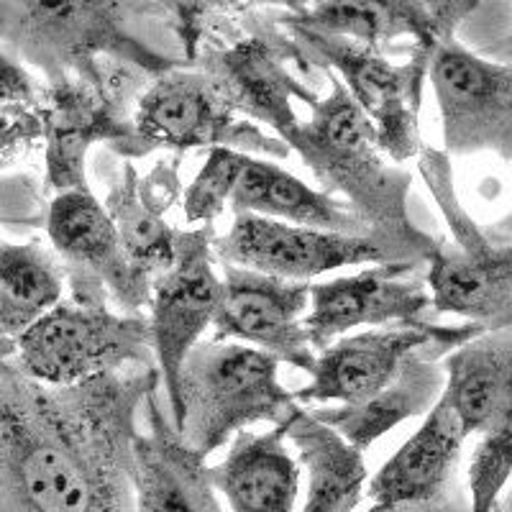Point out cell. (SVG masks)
I'll return each mask as SVG.
<instances>
[{
  "label": "cell",
  "mask_w": 512,
  "mask_h": 512,
  "mask_svg": "<svg viewBox=\"0 0 512 512\" xmlns=\"http://www.w3.org/2000/svg\"><path fill=\"white\" fill-rule=\"evenodd\" d=\"M159 384L134 367L52 387L0 359L3 512H136V418Z\"/></svg>",
  "instance_id": "cell-1"
},
{
  "label": "cell",
  "mask_w": 512,
  "mask_h": 512,
  "mask_svg": "<svg viewBox=\"0 0 512 512\" xmlns=\"http://www.w3.org/2000/svg\"><path fill=\"white\" fill-rule=\"evenodd\" d=\"M331 93L310 108V118L290 139V152L303 159L320 190L344 200L372 233L413 251L428 264L443 239L420 231L408 213L413 175L382 152L377 128L333 72Z\"/></svg>",
  "instance_id": "cell-2"
},
{
  "label": "cell",
  "mask_w": 512,
  "mask_h": 512,
  "mask_svg": "<svg viewBox=\"0 0 512 512\" xmlns=\"http://www.w3.org/2000/svg\"><path fill=\"white\" fill-rule=\"evenodd\" d=\"M136 16L164 18V3H0L3 52L34 67L47 82L80 77L100 85V62L121 59L141 72L162 77L185 59L164 57L141 44L128 21Z\"/></svg>",
  "instance_id": "cell-3"
},
{
  "label": "cell",
  "mask_w": 512,
  "mask_h": 512,
  "mask_svg": "<svg viewBox=\"0 0 512 512\" xmlns=\"http://www.w3.org/2000/svg\"><path fill=\"white\" fill-rule=\"evenodd\" d=\"M303 410L280 382V361L239 341H200L180 369L175 425L208 459L256 423L285 425Z\"/></svg>",
  "instance_id": "cell-4"
},
{
  "label": "cell",
  "mask_w": 512,
  "mask_h": 512,
  "mask_svg": "<svg viewBox=\"0 0 512 512\" xmlns=\"http://www.w3.org/2000/svg\"><path fill=\"white\" fill-rule=\"evenodd\" d=\"M415 162L451 231V241H443L425 267L433 313L459 315L484 331H507L512 328V241L500 244L469 216L443 149L423 146Z\"/></svg>",
  "instance_id": "cell-5"
},
{
  "label": "cell",
  "mask_w": 512,
  "mask_h": 512,
  "mask_svg": "<svg viewBox=\"0 0 512 512\" xmlns=\"http://www.w3.org/2000/svg\"><path fill=\"white\" fill-rule=\"evenodd\" d=\"M290 64L310 70V59L280 26L277 11L254 6L244 36L228 44H205L190 67L203 72L239 116L269 126L277 139L290 144L303 126L292 103L300 100L310 108L320 103L318 93L297 80Z\"/></svg>",
  "instance_id": "cell-6"
},
{
  "label": "cell",
  "mask_w": 512,
  "mask_h": 512,
  "mask_svg": "<svg viewBox=\"0 0 512 512\" xmlns=\"http://www.w3.org/2000/svg\"><path fill=\"white\" fill-rule=\"evenodd\" d=\"M29 377L52 387H75L134 367H157L146 315L64 297L16 341L8 356Z\"/></svg>",
  "instance_id": "cell-7"
},
{
  "label": "cell",
  "mask_w": 512,
  "mask_h": 512,
  "mask_svg": "<svg viewBox=\"0 0 512 512\" xmlns=\"http://www.w3.org/2000/svg\"><path fill=\"white\" fill-rule=\"evenodd\" d=\"M277 21L290 31L310 62L344 82L364 116L374 123L379 146L392 162L405 164L418 159L425 146L420 136V108L436 49L413 44L408 62L397 64L379 49L287 24L280 16Z\"/></svg>",
  "instance_id": "cell-8"
},
{
  "label": "cell",
  "mask_w": 512,
  "mask_h": 512,
  "mask_svg": "<svg viewBox=\"0 0 512 512\" xmlns=\"http://www.w3.org/2000/svg\"><path fill=\"white\" fill-rule=\"evenodd\" d=\"M134 123L146 154L157 149L185 154L205 146L208 152L236 149L262 159L290 157L285 141L264 134L254 121L239 116L195 67L154 77L136 105Z\"/></svg>",
  "instance_id": "cell-9"
},
{
  "label": "cell",
  "mask_w": 512,
  "mask_h": 512,
  "mask_svg": "<svg viewBox=\"0 0 512 512\" xmlns=\"http://www.w3.org/2000/svg\"><path fill=\"white\" fill-rule=\"evenodd\" d=\"M213 251L218 264L254 269L290 282H313L320 274L344 267L420 262L413 251L377 233L320 231L251 213H236L231 228L216 236Z\"/></svg>",
  "instance_id": "cell-10"
},
{
  "label": "cell",
  "mask_w": 512,
  "mask_h": 512,
  "mask_svg": "<svg viewBox=\"0 0 512 512\" xmlns=\"http://www.w3.org/2000/svg\"><path fill=\"white\" fill-rule=\"evenodd\" d=\"M47 236L67 269V297L80 303H113L131 315L149 310L154 280L131 264L116 223L93 190L54 195Z\"/></svg>",
  "instance_id": "cell-11"
},
{
  "label": "cell",
  "mask_w": 512,
  "mask_h": 512,
  "mask_svg": "<svg viewBox=\"0 0 512 512\" xmlns=\"http://www.w3.org/2000/svg\"><path fill=\"white\" fill-rule=\"evenodd\" d=\"M213 226L177 231L175 264L154 280L149 303V326L162 387L167 392L172 420L180 413V369L213 328L223 295V280L216 269Z\"/></svg>",
  "instance_id": "cell-12"
},
{
  "label": "cell",
  "mask_w": 512,
  "mask_h": 512,
  "mask_svg": "<svg viewBox=\"0 0 512 512\" xmlns=\"http://www.w3.org/2000/svg\"><path fill=\"white\" fill-rule=\"evenodd\" d=\"M482 333V326L466 320L459 326H441L425 318L349 333L318 351L310 382L295 397L300 405H356L384 390L415 351L436 349L448 356Z\"/></svg>",
  "instance_id": "cell-13"
},
{
  "label": "cell",
  "mask_w": 512,
  "mask_h": 512,
  "mask_svg": "<svg viewBox=\"0 0 512 512\" xmlns=\"http://www.w3.org/2000/svg\"><path fill=\"white\" fill-rule=\"evenodd\" d=\"M428 82L448 157L492 152L512 162V62L484 59L451 39L433 54Z\"/></svg>",
  "instance_id": "cell-14"
},
{
  "label": "cell",
  "mask_w": 512,
  "mask_h": 512,
  "mask_svg": "<svg viewBox=\"0 0 512 512\" xmlns=\"http://www.w3.org/2000/svg\"><path fill=\"white\" fill-rule=\"evenodd\" d=\"M105 144L123 159L146 157L136 134L134 111L105 93L100 85L80 77L47 82L44 100V185L62 195L90 190L88 152Z\"/></svg>",
  "instance_id": "cell-15"
},
{
  "label": "cell",
  "mask_w": 512,
  "mask_h": 512,
  "mask_svg": "<svg viewBox=\"0 0 512 512\" xmlns=\"http://www.w3.org/2000/svg\"><path fill=\"white\" fill-rule=\"evenodd\" d=\"M221 280L223 295L213 338L254 346L280 364L313 372L318 351L305 328L310 282L280 280L233 264H221Z\"/></svg>",
  "instance_id": "cell-16"
},
{
  "label": "cell",
  "mask_w": 512,
  "mask_h": 512,
  "mask_svg": "<svg viewBox=\"0 0 512 512\" xmlns=\"http://www.w3.org/2000/svg\"><path fill=\"white\" fill-rule=\"evenodd\" d=\"M428 264L384 262L349 277L310 282V310L305 318L310 344L323 351L356 328H384L423 320L433 310L425 277Z\"/></svg>",
  "instance_id": "cell-17"
},
{
  "label": "cell",
  "mask_w": 512,
  "mask_h": 512,
  "mask_svg": "<svg viewBox=\"0 0 512 512\" xmlns=\"http://www.w3.org/2000/svg\"><path fill=\"white\" fill-rule=\"evenodd\" d=\"M477 8L479 3H287L277 16L287 24L384 52L405 36L415 41V47L438 49L456 39V29Z\"/></svg>",
  "instance_id": "cell-18"
},
{
  "label": "cell",
  "mask_w": 512,
  "mask_h": 512,
  "mask_svg": "<svg viewBox=\"0 0 512 512\" xmlns=\"http://www.w3.org/2000/svg\"><path fill=\"white\" fill-rule=\"evenodd\" d=\"M136 512H226L210 477L208 459L198 454L164 418L157 392L146 400V431L136 436Z\"/></svg>",
  "instance_id": "cell-19"
},
{
  "label": "cell",
  "mask_w": 512,
  "mask_h": 512,
  "mask_svg": "<svg viewBox=\"0 0 512 512\" xmlns=\"http://www.w3.org/2000/svg\"><path fill=\"white\" fill-rule=\"evenodd\" d=\"M466 438L459 415L441 397L418 431L369 479L367 495L379 505H400L405 510L443 500L459 487Z\"/></svg>",
  "instance_id": "cell-20"
},
{
  "label": "cell",
  "mask_w": 512,
  "mask_h": 512,
  "mask_svg": "<svg viewBox=\"0 0 512 512\" xmlns=\"http://www.w3.org/2000/svg\"><path fill=\"white\" fill-rule=\"evenodd\" d=\"M180 162L182 154L159 159L146 177L136 175L131 159H123L121 175L105 195V210L118 228L128 259L146 274L157 280L175 264L177 231L169 226L167 210L180 198Z\"/></svg>",
  "instance_id": "cell-21"
},
{
  "label": "cell",
  "mask_w": 512,
  "mask_h": 512,
  "mask_svg": "<svg viewBox=\"0 0 512 512\" xmlns=\"http://www.w3.org/2000/svg\"><path fill=\"white\" fill-rule=\"evenodd\" d=\"M443 359L446 354L436 349L415 351L402 361L397 377L369 400L356 402V405L315 408L310 413L320 423L331 425L338 436H344L351 446L364 454L392 428L418 415H428L441 402L448 382Z\"/></svg>",
  "instance_id": "cell-22"
},
{
  "label": "cell",
  "mask_w": 512,
  "mask_h": 512,
  "mask_svg": "<svg viewBox=\"0 0 512 512\" xmlns=\"http://www.w3.org/2000/svg\"><path fill=\"white\" fill-rule=\"evenodd\" d=\"M287 425L267 433L241 431L221 464L210 466L218 495L231 512H295L300 461L287 448Z\"/></svg>",
  "instance_id": "cell-23"
},
{
  "label": "cell",
  "mask_w": 512,
  "mask_h": 512,
  "mask_svg": "<svg viewBox=\"0 0 512 512\" xmlns=\"http://www.w3.org/2000/svg\"><path fill=\"white\" fill-rule=\"evenodd\" d=\"M443 400L454 408L466 436L512 428V328L484 331L443 359Z\"/></svg>",
  "instance_id": "cell-24"
},
{
  "label": "cell",
  "mask_w": 512,
  "mask_h": 512,
  "mask_svg": "<svg viewBox=\"0 0 512 512\" xmlns=\"http://www.w3.org/2000/svg\"><path fill=\"white\" fill-rule=\"evenodd\" d=\"M231 210L233 216L251 213L320 231L372 233L344 200L333 198L326 190H315L277 162L262 157H249L244 177L233 192Z\"/></svg>",
  "instance_id": "cell-25"
},
{
  "label": "cell",
  "mask_w": 512,
  "mask_h": 512,
  "mask_svg": "<svg viewBox=\"0 0 512 512\" xmlns=\"http://www.w3.org/2000/svg\"><path fill=\"white\" fill-rule=\"evenodd\" d=\"M287 438L308 477L303 512H354L369 484L359 448L305 408L290 420Z\"/></svg>",
  "instance_id": "cell-26"
},
{
  "label": "cell",
  "mask_w": 512,
  "mask_h": 512,
  "mask_svg": "<svg viewBox=\"0 0 512 512\" xmlns=\"http://www.w3.org/2000/svg\"><path fill=\"white\" fill-rule=\"evenodd\" d=\"M67 297V269L41 241L0 244V346L13 356L16 341Z\"/></svg>",
  "instance_id": "cell-27"
},
{
  "label": "cell",
  "mask_w": 512,
  "mask_h": 512,
  "mask_svg": "<svg viewBox=\"0 0 512 512\" xmlns=\"http://www.w3.org/2000/svg\"><path fill=\"white\" fill-rule=\"evenodd\" d=\"M3 95V167H13L29 149L44 146V100L47 80L34 77L13 54H0Z\"/></svg>",
  "instance_id": "cell-28"
},
{
  "label": "cell",
  "mask_w": 512,
  "mask_h": 512,
  "mask_svg": "<svg viewBox=\"0 0 512 512\" xmlns=\"http://www.w3.org/2000/svg\"><path fill=\"white\" fill-rule=\"evenodd\" d=\"M251 154L236 149H210L200 172L192 177L182 200L187 223L213 226L223 210L231 208L233 192L239 187Z\"/></svg>",
  "instance_id": "cell-29"
},
{
  "label": "cell",
  "mask_w": 512,
  "mask_h": 512,
  "mask_svg": "<svg viewBox=\"0 0 512 512\" xmlns=\"http://www.w3.org/2000/svg\"><path fill=\"white\" fill-rule=\"evenodd\" d=\"M466 479L472 512H495L500 507L502 489L512 479V428L479 436Z\"/></svg>",
  "instance_id": "cell-30"
},
{
  "label": "cell",
  "mask_w": 512,
  "mask_h": 512,
  "mask_svg": "<svg viewBox=\"0 0 512 512\" xmlns=\"http://www.w3.org/2000/svg\"><path fill=\"white\" fill-rule=\"evenodd\" d=\"M21 208L31 210L39 226H47L49 208L52 200L47 203V192H41V185L29 175H11L8 172L3 177V221L18 223L21 218Z\"/></svg>",
  "instance_id": "cell-31"
},
{
  "label": "cell",
  "mask_w": 512,
  "mask_h": 512,
  "mask_svg": "<svg viewBox=\"0 0 512 512\" xmlns=\"http://www.w3.org/2000/svg\"><path fill=\"white\" fill-rule=\"evenodd\" d=\"M410 512H472V507H469V495H461V487H456L454 492L448 497H443V500L433 502V505H425V507H418V510H410Z\"/></svg>",
  "instance_id": "cell-32"
},
{
  "label": "cell",
  "mask_w": 512,
  "mask_h": 512,
  "mask_svg": "<svg viewBox=\"0 0 512 512\" xmlns=\"http://www.w3.org/2000/svg\"><path fill=\"white\" fill-rule=\"evenodd\" d=\"M367 512H410V510H405V507L400 505H379V502H374Z\"/></svg>",
  "instance_id": "cell-33"
},
{
  "label": "cell",
  "mask_w": 512,
  "mask_h": 512,
  "mask_svg": "<svg viewBox=\"0 0 512 512\" xmlns=\"http://www.w3.org/2000/svg\"><path fill=\"white\" fill-rule=\"evenodd\" d=\"M505 44H507V52H512V34L507 36V41H505Z\"/></svg>",
  "instance_id": "cell-34"
},
{
  "label": "cell",
  "mask_w": 512,
  "mask_h": 512,
  "mask_svg": "<svg viewBox=\"0 0 512 512\" xmlns=\"http://www.w3.org/2000/svg\"><path fill=\"white\" fill-rule=\"evenodd\" d=\"M495 512H500V507H497V510H495Z\"/></svg>",
  "instance_id": "cell-35"
}]
</instances>
